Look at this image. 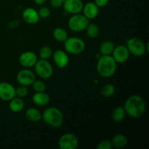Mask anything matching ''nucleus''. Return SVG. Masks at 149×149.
Masks as SVG:
<instances>
[{
    "label": "nucleus",
    "instance_id": "23",
    "mask_svg": "<svg viewBox=\"0 0 149 149\" xmlns=\"http://www.w3.org/2000/svg\"><path fill=\"white\" fill-rule=\"evenodd\" d=\"M52 36L55 40L59 42H64L68 38V34L66 31L61 27L54 29Z\"/></svg>",
    "mask_w": 149,
    "mask_h": 149
},
{
    "label": "nucleus",
    "instance_id": "9",
    "mask_svg": "<svg viewBox=\"0 0 149 149\" xmlns=\"http://www.w3.org/2000/svg\"><path fill=\"white\" fill-rule=\"evenodd\" d=\"M16 79L20 85L29 87L32 85L33 81L36 80V75L35 73L30 69L25 68L18 71L16 76Z\"/></svg>",
    "mask_w": 149,
    "mask_h": 149
},
{
    "label": "nucleus",
    "instance_id": "26",
    "mask_svg": "<svg viewBox=\"0 0 149 149\" xmlns=\"http://www.w3.org/2000/svg\"><path fill=\"white\" fill-rule=\"evenodd\" d=\"M52 53H53V51H52V47L48 45H45L42 47L39 50V58L40 59L47 60L52 57Z\"/></svg>",
    "mask_w": 149,
    "mask_h": 149
},
{
    "label": "nucleus",
    "instance_id": "7",
    "mask_svg": "<svg viewBox=\"0 0 149 149\" xmlns=\"http://www.w3.org/2000/svg\"><path fill=\"white\" fill-rule=\"evenodd\" d=\"M33 67L35 74L42 79H49L53 74V68L47 60H38Z\"/></svg>",
    "mask_w": 149,
    "mask_h": 149
},
{
    "label": "nucleus",
    "instance_id": "29",
    "mask_svg": "<svg viewBox=\"0 0 149 149\" xmlns=\"http://www.w3.org/2000/svg\"><path fill=\"white\" fill-rule=\"evenodd\" d=\"M39 13V15L40 17V18H47L49 17L51 14L50 9L47 7H42L38 11Z\"/></svg>",
    "mask_w": 149,
    "mask_h": 149
},
{
    "label": "nucleus",
    "instance_id": "31",
    "mask_svg": "<svg viewBox=\"0 0 149 149\" xmlns=\"http://www.w3.org/2000/svg\"><path fill=\"white\" fill-rule=\"evenodd\" d=\"M63 0H50V4L53 8H59L63 5Z\"/></svg>",
    "mask_w": 149,
    "mask_h": 149
},
{
    "label": "nucleus",
    "instance_id": "11",
    "mask_svg": "<svg viewBox=\"0 0 149 149\" xmlns=\"http://www.w3.org/2000/svg\"><path fill=\"white\" fill-rule=\"evenodd\" d=\"M111 55L117 63H125L129 59L130 53L126 46L119 45L114 48Z\"/></svg>",
    "mask_w": 149,
    "mask_h": 149
},
{
    "label": "nucleus",
    "instance_id": "24",
    "mask_svg": "<svg viewBox=\"0 0 149 149\" xmlns=\"http://www.w3.org/2000/svg\"><path fill=\"white\" fill-rule=\"evenodd\" d=\"M86 33L87 36L90 39H96L100 34V29L99 27L95 23H90L87 25V28L85 29Z\"/></svg>",
    "mask_w": 149,
    "mask_h": 149
},
{
    "label": "nucleus",
    "instance_id": "5",
    "mask_svg": "<svg viewBox=\"0 0 149 149\" xmlns=\"http://www.w3.org/2000/svg\"><path fill=\"white\" fill-rule=\"evenodd\" d=\"M126 47L130 53L135 57L143 56L148 49V47L145 42L137 37L130 39L127 42Z\"/></svg>",
    "mask_w": 149,
    "mask_h": 149
},
{
    "label": "nucleus",
    "instance_id": "28",
    "mask_svg": "<svg viewBox=\"0 0 149 149\" xmlns=\"http://www.w3.org/2000/svg\"><path fill=\"white\" fill-rule=\"evenodd\" d=\"M33 85V89L36 93H39V92H45L46 90V85L45 82L42 81V80H35L33 83L32 84Z\"/></svg>",
    "mask_w": 149,
    "mask_h": 149
},
{
    "label": "nucleus",
    "instance_id": "10",
    "mask_svg": "<svg viewBox=\"0 0 149 149\" xmlns=\"http://www.w3.org/2000/svg\"><path fill=\"white\" fill-rule=\"evenodd\" d=\"M38 61V57L36 53L31 51H26L23 52L19 56V63L23 67L26 68H31L34 66L36 61Z\"/></svg>",
    "mask_w": 149,
    "mask_h": 149
},
{
    "label": "nucleus",
    "instance_id": "21",
    "mask_svg": "<svg viewBox=\"0 0 149 149\" xmlns=\"http://www.w3.org/2000/svg\"><path fill=\"white\" fill-rule=\"evenodd\" d=\"M114 48L115 45L113 42L111 41H105L100 45L99 51L101 55H111Z\"/></svg>",
    "mask_w": 149,
    "mask_h": 149
},
{
    "label": "nucleus",
    "instance_id": "18",
    "mask_svg": "<svg viewBox=\"0 0 149 149\" xmlns=\"http://www.w3.org/2000/svg\"><path fill=\"white\" fill-rule=\"evenodd\" d=\"M25 106L24 101L22 98L18 97H14L13 99L10 100L9 103V108L10 111L15 113H18L23 110Z\"/></svg>",
    "mask_w": 149,
    "mask_h": 149
},
{
    "label": "nucleus",
    "instance_id": "2",
    "mask_svg": "<svg viewBox=\"0 0 149 149\" xmlns=\"http://www.w3.org/2000/svg\"><path fill=\"white\" fill-rule=\"evenodd\" d=\"M116 68L117 63L111 55H101L97 62V73L104 78H109L114 75Z\"/></svg>",
    "mask_w": 149,
    "mask_h": 149
},
{
    "label": "nucleus",
    "instance_id": "13",
    "mask_svg": "<svg viewBox=\"0 0 149 149\" xmlns=\"http://www.w3.org/2000/svg\"><path fill=\"white\" fill-rule=\"evenodd\" d=\"M15 97V88L8 82L0 83V99L4 101H10Z\"/></svg>",
    "mask_w": 149,
    "mask_h": 149
},
{
    "label": "nucleus",
    "instance_id": "1",
    "mask_svg": "<svg viewBox=\"0 0 149 149\" xmlns=\"http://www.w3.org/2000/svg\"><path fill=\"white\" fill-rule=\"evenodd\" d=\"M124 108L127 115L134 119H138L144 115L146 110V105L142 97L133 95L127 99Z\"/></svg>",
    "mask_w": 149,
    "mask_h": 149
},
{
    "label": "nucleus",
    "instance_id": "3",
    "mask_svg": "<svg viewBox=\"0 0 149 149\" xmlns=\"http://www.w3.org/2000/svg\"><path fill=\"white\" fill-rule=\"evenodd\" d=\"M42 119L45 123L54 128H58L63 124V114L56 107H49L42 113Z\"/></svg>",
    "mask_w": 149,
    "mask_h": 149
},
{
    "label": "nucleus",
    "instance_id": "20",
    "mask_svg": "<svg viewBox=\"0 0 149 149\" xmlns=\"http://www.w3.org/2000/svg\"><path fill=\"white\" fill-rule=\"evenodd\" d=\"M26 117L29 122H39L42 119V113L37 109L29 108L26 111Z\"/></svg>",
    "mask_w": 149,
    "mask_h": 149
},
{
    "label": "nucleus",
    "instance_id": "27",
    "mask_svg": "<svg viewBox=\"0 0 149 149\" xmlns=\"http://www.w3.org/2000/svg\"><path fill=\"white\" fill-rule=\"evenodd\" d=\"M29 94V90L26 86L20 85L15 88V96L16 97L23 98L26 97Z\"/></svg>",
    "mask_w": 149,
    "mask_h": 149
},
{
    "label": "nucleus",
    "instance_id": "6",
    "mask_svg": "<svg viewBox=\"0 0 149 149\" xmlns=\"http://www.w3.org/2000/svg\"><path fill=\"white\" fill-rule=\"evenodd\" d=\"M90 21L83 14H74L70 17L68 26L71 31L75 32L83 31L85 30Z\"/></svg>",
    "mask_w": 149,
    "mask_h": 149
},
{
    "label": "nucleus",
    "instance_id": "14",
    "mask_svg": "<svg viewBox=\"0 0 149 149\" xmlns=\"http://www.w3.org/2000/svg\"><path fill=\"white\" fill-rule=\"evenodd\" d=\"M52 59L55 65L60 68H64L68 65L69 58L65 51L62 49H58L52 53Z\"/></svg>",
    "mask_w": 149,
    "mask_h": 149
},
{
    "label": "nucleus",
    "instance_id": "33",
    "mask_svg": "<svg viewBox=\"0 0 149 149\" xmlns=\"http://www.w3.org/2000/svg\"><path fill=\"white\" fill-rule=\"evenodd\" d=\"M47 0H34V2L38 5H42L46 2Z\"/></svg>",
    "mask_w": 149,
    "mask_h": 149
},
{
    "label": "nucleus",
    "instance_id": "17",
    "mask_svg": "<svg viewBox=\"0 0 149 149\" xmlns=\"http://www.w3.org/2000/svg\"><path fill=\"white\" fill-rule=\"evenodd\" d=\"M50 97L45 92L35 93L32 96V101L34 104L39 106H45L49 103Z\"/></svg>",
    "mask_w": 149,
    "mask_h": 149
},
{
    "label": "nucleus",
    "instance_id": "25",
    "mask_svg": "<svg viewBox=\"0 0 149 149\" xmlns=\"http://www.w3.org/2000/svg\"><path fill=\"white\" fill-rule=\"evenodd\" d=\"M100 95L105 97H110L115 93V87L112 84L108 83L104 84L100 89Z\"/></svg>",
    "mask_w": 149,
    "mask_h": 149
},
{
    "label": "nucleus",
    "instance_id": "32",
    "mask_svg": "<svg viewBox=\"0 0 149 149\" xmlns=\"http://www.w3.org/2000/svg\"><path fill=\"white\" fill-rule=\"evenodd\" d=\"M109 0H95L94 2L98 7H103L109 3Z\"/></svg>",
    "mask_w": 149,
    "mask_h": 149
},
{
    "label": "nucleus",
    "instance_id": "30",
    "mask_svg": "<svg viewBox=\"0 0 149 149\" xmlns=\"http://www.w3.org/2000/svg\"><path fill=\"white\" fill-rule=\"evenodd\" d=\"M97 149H112L113 146H112L111 141L109 140H103L100 141L97 146Z\"/></svg>",
    "mask_w": 149,
    "mask_h": 149
},
{
    "label": "nucleus",
    "instance_id": "16",
    "mask_svg": "<svg viewBox=\"0 0 149 149\" xmlns=\"http://www.w3.org/2000/svg\"><path fill=\"white\" fill-rule=\"evenodd\" d=\"M83 15L89 20L95 19L99 14V7L93 1H89L84 4L82 8Z\"/></svg>",
    "mask_w": 149,
    "mask_h": 149
},
{
    "label": "nucleus",
    "instance_id": "15",
    "mask_svg": "<svg viewBox=\"0 0 149 149\" xmlns=\"http://www.w3.org/2000/svg\"><path fill=\"white\" fill-rule=\"evenodd\" d=\"M22 17L24 21L29 24H36L40 20L37 10L32 7H28L23 11Z\"/></svg>",
    "mask_w": 149,
    "mask_h": 149
},
{
    "label": "nucleus",
    "instance_id": "12",
    "mask_svg": "<svg viewBox=\"0 0 149 149\" xmlns=\"http://www.w3.org/2000/svg\"><path fill=\"white\" fill-rule=\"evenodd\" d=\"M64 10L69 14H78L82 11L84 3L81 0H65L63 3Z\"/></svg>",
    "mask_w": 149,
    "mask_h": 149
},
{
    "label": "nucleus",
    "instance_id": "19",
    "mask_svg": "<svg viewBox=\"0 0 149 149\" xmlns=\"http://www.w3.org/2000/svg\"><path fill=\"white\" fill-rule=\"evenodd\" d=\"M112 146H113V148H123L127 145L128 140L127 138L125 136V135H122V134H118L116 135L113 138H112L111 141Z\"/></svg>",
    "mask_w": 149,
    "mask_h": 149
},
{
    "label": "nucleus",
    "instance_id": "22",
    "mask_svg": "<svg viewBox=\"0 0 149 149\" xmlns=\"http://www.w3.org/2000/svg\"><path fill=\"white\" fill-rule=\"evenodd\" d=\"M125 116H126V112L124 106H119L116 108L111 113V118L115 122H122L125 119Z\"/></svg>",
    "mask_w": 149,
    "mask_h": 149
},
{
    "label": "nucleus",
    "instance_id": "4",
    "mask_svg": "<svg viewBox=\"0 0 149 149\" xmlns=\"http://www.w3.org/2000/svg\"><path fill=\"white\" fill-rule=\"evenodd\" d=\"M86 45L84 40L79 37H68L64 42V49L65 52L71 55H79L85 49Z\"/></svg>",
    "mask_w": 149,
    "mask_h": 149
},
{
    "label": "nucleus",
    "instance_id": "8",
    "mask_svg": "<svg viewBox=\"0 0 149 149\" xmlns=\"http://www.w3.org/2000/svg\"><path fill=\"white\" fill-rule=\"evenodd\" d=\"M78 145V138L72 133L63 134L58 140V147L61 149H76Z\"/></svg>",
    "mask_w": 149,
    "mask_h": 149
}]
</instances>
